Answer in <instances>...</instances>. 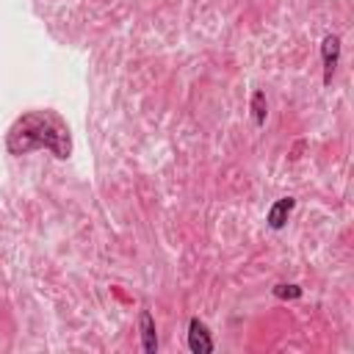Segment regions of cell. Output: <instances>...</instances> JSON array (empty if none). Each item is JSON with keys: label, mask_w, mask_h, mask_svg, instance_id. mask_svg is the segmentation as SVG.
Segmentation results:
<instances>
[{"label": "cell", "mask_w": 354, "mask_h": 354, "mask_svg": "<svg viewBox=\"0 0 354 354\" xmlns=\"http://www.w3.org/2000/svg\"><path fill=\"white\" fill-rule=\"evenodd\" d=\"M6 149L11 155H28L33 149H47L55 158L66 160L72 152V138L61 116L53 111H30L22 113L6 133Z\"/></svg>", "instance_id": "cell-1"}, {"label": "cell", "mask_w": 354, "mask_h": 354, "mask_svg": "<svg viewBox=\"0 0 354 354\" xmlns=\"http://www.w3.org/2000/svg\"><path fill=\"white\" fill-rule=\"evenodd\" d=\"M340 36L337 33H326L321 41V61H324V86H332V77L337 72L340 64Z\"/></svg>", "instance_id": "cell-2"}, {"label": "cell", "mask_w": 354, "mask_h": 354, "mask_svg": "<svg viewBox=\"0 0 354 354\" xmlns=\"http://www.w3.org/2000/svg\"><path fill=\"white\" fill-rule=\"evenodd\" d=\"M188 348H191L194 354H210V351H213L210 329H207L205 321H199V318H191V321H188Z\"/></svg>", "instance_id": "cell-3"}, {"label": "cell", "mask_w": 354, "mask_h": 354, "mask_svg": "<svg viewBox=\"0 0 354 354\" xmlns=\"http://www.w3.org/2000/svg\"><path fill=\"white\" fill-rule=\"evenodd\" d=\"M293 207H296V199H293V196H279V199L268 207V213H266L268 227H271V230H282V227L288 224V218H290Z\"/></svg>", "instance_id": "cell-4"}, {"label": "cell", "mask_w": 354, "mask_h": 354, "mask_svg": "<svg viewBox=\"0 0 354 354\" xmlns=\"http://www.w3.org/2000/svg\"><path fill=\"white\" fill-rule=\"evenodd\" d=\"M138 329H141V348L144 354H155L158 351V332H155V318L149 310L138 313Z\"/></svg>", "instance_id": "cell-5"}, {"label": "cell", "mask_w": 354, "mask_h": 354, "mask_svg": "<svg viewBox=\"0 0 354 354\" xmlns=\"http://www.w3.org/2000/svg\"><path fill=\"white\" fill-rule=\"evenodd\" d=\"M252 116H254V124L263 127L266 124V116H268V102H266V91H254L252 94Z\"/></svg>", "instance_id": "cell-6"}, {"label": "cell", "mask_w": 354, "mask_h": 354, "mask_svg": "<svg viewBox=\"0 0 354 354\" xmlns=\"http://www.w3.org/2000/svg\"><path fill=\"white\" fill-rule=\"evenodd\" d=\"M271 293L277 296V299H288V301H293V299H301V288L299 285H293V282H279V285H274L271 288Z\"/></svg>", "instance_id": "cell-7"}]
</instances>
